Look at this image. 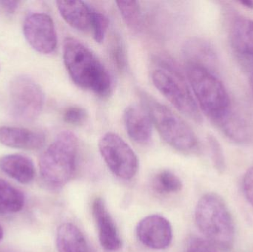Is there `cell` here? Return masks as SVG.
Segmentation results:
<instances>
[{
    "instance_id": "12",
    "label": "cell",
    "mask_w": 253,
    "mask_h": 252,
    "mask_svg": "<svg viewBox=\"0 0 253 252\" xmlns=\"http://www.w3.org/2000/svg\"><path fill=\"white\" fill-rule=\"evenodd\" d=\"M92 212L102 247L110 252L120 250L122 241L118 229L102 198H96L94 200L92 205Z\"/></svg>"
},
{
    "instance_id": "17",
    "label": "cell",
    "mask_w": 253,
    "mask_h": 252,
    "mask_svg": "<svg viewBox=\"0 0 253 252\" xmlns=\"http://www.w3.org/2000/svg\"><path fill=\"white\" fill-rule=\"evenodd\" d=\"M0 170L22 184H28L34 180V163L25 155H7L0 158Z\"/></svg>"
},
{
    "instance_id": "28",
    "label": "cell",
    "mask_w": 253,
    "mask_h": 252,
    "mask_svg": "<svg viewBox=\"0 0 253 252\" xmlns=\"http://www.w3.org/2000/svg\"><path fill=\"white\" fill-rule=\"evenodd\" d=\"M243 189L247 199L253 207V167L247 170L244 176Z\"/></svg>"
},
{
    "instance_id": "2",
    "label": "cell",
    "mask_w": 253,
    "mask_h": 252,
    "mask_svg": "<svg viewBox=\"0 0 253 252\" xmlns=\"http://www.w3.org/2000/svg\"><path fill=\"white\" fill-rule=\"evenodd\" d=\"M150 75L155 87L178 111L195 122H202L200 109L188 81L172 59L156 56Z\"/></svg>"
},
{
    "instance_id": "15",
    "label": "cell",
    "mask_w": 253,
    "mask_h": 252,
    "mask_svg": "<svg viewBox=\"0 0 253 252\" xmlns=\"http://www.w3.org/2000/svg\"><path fill=\"white\" fill-rule=\"evenodd\" d=\"M58 10L64 20L77 31H90L93 10L82 1H56Z\"/></svg>"
},
{
    "instance_id": "20",
    "label": "cell",
    "mask_w": 253,
    "mask_h": 252,
    "mask_svg": "<svg viewBox=\"0 0 253 252\" xmlns=\"http://www.w3.org/2000/svg\"><path fill=\"white\" fill-rule=\"evenodd\" d=\"M25 196L19 189L0 179V213L11 214L21 211L25 205Z\"/></svg>"
},
{
    "instance_id": "27",
    "label": "cell",
    "mask_w": 253,
    "mask_h": 252,
    "mask_svg": "<svg viewBox=\"0 0 253 252\" xmlns=\"http://www.w3.org/2000/svg\"><path fill=\"white\" fill-rule=\"evenodd\" d=\"M186 252H218V250L206 239L194 237L189 241Z\"/></svg>"
},
{
    "instance_id": "22",
    "label": "cell",
    "mask_w": 253,
    "mask_h": 252,
    "mask_svg": "<svg viewBox=\"0 0 253 252\" xmlns=\"http://www.w3.org/2000/svg\"><path fill=\"white\" fill-rule=\"evenodd\" d=\"M153 188L161 194H172L180 192L183 184L181 179L169 170H163L153 179Z\"/></svg>"
},
{
    "instance_id": "6",
    "label": "cell",
    "mask_w": 253,
    "mask_h": 252,
    "mask_svg": "<svg viewBox=\"0 0 253 252\" xmlns=\"http://www.w3.org/2000/svg\"><path fill=\"white\" fill-rule=\"evenodd\" d=\"M138 96L152 124L167 144L179 152H190L197 149L196 134L181 117L147 92L139 90Z\"/></svg>"
},
{
    "instance_id": "29",
    "label": "cell",
    "mask_w": 253,
    "mask_h": 252,
    "mask_svg": "<svg viewBox=\"0 0 253 252\" xmlns=\"http://www.w3.org/2000/svg\"><path fill=\"white\" fill-rule=\"evenodd\" d=\"M19 1H1V4L2 5L3 9L7 13H13L17 10L19 5Z\"/></svg>"
},
{
    "instance_id": "14",
    "label": "cell",
    "mask_w": 253,
    "mask_h": 252,
    "mask_svg": "<svg viewBox=\"0 0 253 252\" xmlns=\"http://www.w3.org/2000/svg\"><path fill=\"white\" fill-rule=\"evenodd\" d=\"M126 133L132 140L140 144L150 142L152 137V121L143 107L136 105L126 107L123 113Z\"/></svg>"
},
{
    "instance_id": "8",
    "label": "cell",
    "mask_w": 253,
    "mask_h": 252,
    "mask_svg": "<svg viewBox=\"0 0 253 252\" xmlns=\"http://www.w3.org/2000/svg\"><path fill=\"white\" fill-rule=\"evenodd\" d=\"M104 161L111 172L125 180L132 179L138 169V161L132 148L117 133H105L99 142Z\"/></svg>"
},
{
    "instance_id": "23",
    "label": "cell",
    "mask_w": 253,
    "mask_h": 252,
    "mask_svg": "<svg viewBox=\"0 0 253 252\" xmlns=\"http://www.w3.org/2000/svg\"><path fill=\"white\" fill-rule=\"evenodd\" d=\"M108 27L109 20L108 17L104 13L93 10L90 31L96 42H103L108 32Z\"/></svg>"
},
{
    "instance_id": "24",
    "label": "cell",
    "mask_w": 253,
    "mask_h": 252,
    "mask_svg": "<svg viewBox=\"0 0 253 252\" xmlns=\"http://www.w3.org/2000/svg\"><path fill=\"white\" fill-rule=\"evenodd\" d=\"M111 55L114 64L119 71H126V47L120 35L115 34L111 44Z\"/></svg>"
},
{
    "instance_id": "11",
    "label": "cell",
    "mask_w": 253,
    "mask_h": 252,
    "mask_svg": "<svg viewBox=\"0 0 253 252\" xmlns=\"http://www.w3.org/2000/svg\"><path fill=\"white\" fill-rule=\"evenodd\" d=\"M230 44L233 53L245 69L253 72V20L236 19L230 29Z\"/></svg>"
},
{
    "instance_id": "25",
    "label": "cell",
    "mask_w": 253,
    "mask_h": 252,
    "mask_svg": "<svg viewBox=\"0 0 253 252\" xmlns=\"http://www.w3.org/2000/svg\"><path fill=\"white\" fill-rule=\"evenodd\" d=\"M208 143L214 166L219 173H222L226 168L225 158L219 142L213 136H210L208 137Z\"/></svg>"
},
{
    "instance_id": "4",
    "label": "cell",
    "mask_w": 253,
    "mask_h": 252,
    "mask_svg": "<svg viewBox=\"0 0 253 252\" xmlns=\"http://www.w3.org/2000/svg\"><path fill=\"white\" fill-rule=\"evenodd\" d=\"M79 141L72 132H61L43 152L40 160V176L53 189L65 186L74 177L77 167Z\"/></svg>"
},
{
    "instance_id": "32",
    "label": "cell",
    "mask_w": 253,
    "mask_h": 252,
    "mask_svg": "<svg viewBox=\"0 0 253 252\" xmlns=\"http://www.w3.org/2000/svg\"><path fill=\"white\" fill-rule=\"evenodd\" d=\"M251 88H252V91L253 93V72L252 74H251Z\"/></svg>"
},
{
    "instance_id": "7",
    "label": "cell",
    "mask_w": 253,
    "mask_h": 252,
    "mask_svg": "<svg viewBox=\"0 0 253 252\" xmlns=\"http://www.w3.org/2000/svg\"><path fill=\"white\" fill-rule=\"evenodd\" d=\"M44 94L42 89L31 77H15L9 87V109L16 121L31 122L42 110Z\"/></svg>"
},
{
    "instance_id": "13",
    "label": "cell",
    "mask_w": 253,
    "mask_h": 252,
    "mask_svg": "<svg viewBox=\"0 0 253 252\" xmlns=\"http://www.w3.org/2000/svg\"><path fill=\"white\" fill-rule=\"evenodd\" d=\"M46 136L42 132L16 127H0V143L8 147L38 150L44 146Z\"/></svg>"
},
{
    "instance_id": "10",
    "label": "cell",
    "mask_w": 253,
    "mask_h": 252,
    "mask_svg": "<svg viewBox=\"0 0 253 252\" xmlns=\"http://www.w3.org/2000/svg\"><path fill=\"white\" fill-rule=\"evenodd\" d=\"M139 241L153 250H165L172 241L170 223L163 216L151 215L141 220L136 228Z\"/></svg>"
},
{
    "instance_id": "5",
    "label": "cell",
    "mask_w": 253,
    "mask_h": 252,
    "mask_svg": "<svg viewBox=\"0 0 253 252\" xmlns=\"http://www.w3.org/2000/svg\"><path fill=\"white\" fill-rule=\"evenodd\" d=\"M187 79L198 106L218 124L231 110L230 96L215 72L194 64L186 65Z\"/></svg>"
},
{
    "instance_id": "31",
    "label": "cell",
    "mask_w": 253,
    "mask_h": 252,
    "mask_svg": "<svg viewBox=\"0 0 253 252\" xmlns=\"http://www.w3.org/2000/svg\"><path fill=\"white\" fill-rule=\"evenodd\" d=\"M3 236H4V230H3L2 226L0 225V241L2 240Z\"/></svg>"
},
{
    "instance_id": "1",
    "label": "cell",
    "mask_w": 253,
    "mask_h": 252,
    "mask_svg": "<svg viewBox=\"0 0 253 252\" xmlns=\"http://www.w3.org/2000/svg\"><path fill=\"white\" fill-rule=\"evenodd\" d=\"M63 59L74 84L100 97L111 94L113 81L108 69L81 41L74 38H67L64 42Z\"/></svg>"
},
{
    "instance_id": "18",
    "label": "cell",
    "mask_w": 253,
    "mask_h": 252,
    "mask_svg": "<svg viewBox=\"0 0 253 252\" xmlns=\"http://www.w3.org/2000/svg\"><path fill=\"white\" fill-rule=\"evenodd\" d=\"M56 247L59 252H94L81 231L72 223L59 226L56 233Z\"/></svg>"
},
{
    "instance_id": "30",
    "label": "cell",
    "mask_w": 253,
    "mask_h": 252,
    "mask_svg": "<svg viewBox=\"0 0 253 252\" xmlns=\"http://www.w3.org/2000/svg\"><path fill=\"white\" fill-rule=\"evenodd\" d=\"M239 3L246 8L253 10V0H245V1H239Z\"/></svg>"
},
{
    "instance_id": "9",
    "label": "cell",
    "mask_w": 253,
    "mask_h": 252,
    "mask_svg": "<svg viewBox=\"0 0 253 252\" xmlns=\"http://www.w3.org/2000/svg\"><path fill=\"white\" fill-rule=\"evenodd\" d=\"M23 33L30 45L42 54H50L57 47L54 22L47 13L28 15L24 21Z\"/></svg>"
},
{
    "instance_id": "26",
    "label": "cell",
    "mask_w": 253,
    "mask_h": 252,
    "mask_svg": "<svg viewBox=\"0 0 253 252\" xmlns=\"http://www.w3.org/2000/svg\"><path fill=\"white\" fill-rule=\"evenodd\" d=\"M87 112L84 108L78 106L69 107L65 109L63 119L67 124L80 126L87 121Z\"/></svg>"
},
{
    "instance_id": "21",
    "label": "cell",
    "mask_w": 253,
    "mask_h": 252,
    "mask_svg": "<svg viewBox=\"0 0 253 252\" xmlns=\"http://www.w3.org/2000/svg\"><path fill=\"white\" fill-rule=\"evenodd\" d=\"M116 3L128 28L135 32L141 31L143 26V14L139 3L135 1H119Z\"/></svg>"
},
{
    "instance_id": "19",
    "label": "cell",
    "mask_w": 253,
    "mask_h": 252,
    "mask_svg": "<svg viewBox=\"0 0 253 252\" xmlns=\"http://www.w3.org/2000/svg\"><path fill=\"white\" fill-rule=\"evenodd\" d=\"M218 125L227 137L236 143H248L251 140V127L240 115L232 109Z\"/></svg>"
},
{
    "instance_id": "16",
    "label": "cell",
    "mask_w": 253,
    "mask_h": 252,
    "mask_svg": "<svg viewBox=\"0 0 253 252\" xmlns=\"http://www.w3.org/2000/svg\"><path fill=\"white\" fill-rule=\"evenodd\" d=\"M187 63L204 67L215 72L218 65L216 53L211 44L201 38H191L183 47Z\"/></svg>"
},
{
    "instance_id": "3",
    "label": "cell",
    "mask_w": 253,
    "mask_h": 252,
    "mask_svg": "<svg viewBox=\"0 0 253 252\" xmlns=\"http://www.w3.org/2000/svg\"><path fill=\"white\" fill-rule=\"evenodd\" d=\"M195 220L205 239L218 251L230 252L235 242V225L224 200L215 193H208L196 204Z\"/></svg>"
}]
</instances>
